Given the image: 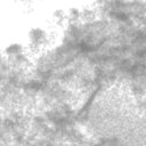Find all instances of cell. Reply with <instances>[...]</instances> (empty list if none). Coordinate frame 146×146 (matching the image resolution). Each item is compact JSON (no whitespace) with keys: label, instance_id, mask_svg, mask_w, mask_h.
<instances>
[{"label":"cell","instance_id":"obj_1","mask_svg":"<svg viewBox=\"0 0 146 146\" xmlns=\"http://www.w3.org/2000/svg\"><path fill=\"white\" fill-rule=\"evenodd\" d=\"M27 38H29L30 47L33 50H39V49L43 48L48 42V34H47L46 30H43L42 27H38V26L32 27L29 31Z\"/></svg>","mask_w":146,"mask_h":146},{"label":"cell","instance_id":"obj_2","mask_svg":"<svg viewBox=\"0 0 146 146\" xmlns=\"http://www.w3.org/2000/svg\"><path fill=\"white\" fill-rule=\"evenodd\" d=\"M5 55L7 58H10V57H14L18 54H22V52H25V47L19 43V42H13L10 44H8L5 50H3Z\"/></svg>","mask_w":146,"mask_h":146},{"label":"cell","instance_id":"obj_3","mask_svg":"<svg viewBox=\"0 0 146 146\" xmlns=\"http://www.w3.org/2000/svg\"><path fill=\"white\" fill-rule=\"evenodd\" d=\"M66 16H67L68 23H80V21H81V9H79L76 7H72L66 13Z\"/></svg>","mask_w":146,"mask_h":146},{"label":"cell","instance_id":"obj_4","mask_svg":"<svg viewBox=\"0 0 146 146\" xmlns=\"http://www.w3.org/2000/svg\"><path fill=\"white\" fill-rule=\"evenodd\" d=\"M54 19H55L58 24L64 23V21L67 19L66 13H65L63 9H56V10L54 11Z\"/></svg>","mask_w":146,"mask_h":146},{"label":"cell","instance_id":"obj_5","mask_svg":"<svg viewBox=\"0 0 146 146\" xmlns=\"http://www.w3.org/2000/svg\"><path fill=\"white\" fill-rule=\"evenodd\" d=\"M108 0H96V2H97V5L99 6V7H102V6H104L106 2H107Z\"/></svg>","mask_w":146,"mask_h":146},{"label":"cell","instance_id":"obj_6","mask_svg":"<svg viewBox=\"0 0 146 146\" xmlns=\"http://www.w3.org/2000/svg\"><path fill=\"white\" fill-rule=\"evenodd\" d=\"M136 1H141V2H145V0H136Z\"/></svg>","mask_w":146,"mask_h":146}]
</instances>
